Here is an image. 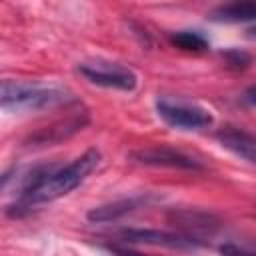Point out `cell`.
<instances>
[{"label":"cell","instance_id":"obj_1","mask_svg":"<svg viewBox=\"0 0 256 256\" xmlns=\"http://www.w3.org/2000/svg\"><path fill=\"white\" fill-rule=\"evenodd\" d=\"M100 160H102L100 152L96 148H90L66 166H44L36 170L24 184L14 204L8 206L6 214L18 218L28 214L32 208L40 204H46L70 194L98 168Z\"/></svg>","mask_w":256,"mask_h":256},{"label":"cell","instance_id":"obj_2","mask_svg":"<svg viewBox=\"0 0 256 256\" xmlns=\"http://www.w3.org/2000/svg\"><path fill=\"white\" fill-rule=\"evenodd\" d=\"M72 100V94L62 86L0 78V108L4 110H44Z\"/></svg>","mask_w":256,"mask_h":256},{"label":"cell","instance_id":"obj_3","mask_svg":"<svg viewBox=\"0 0 256 256\" xmlns=\"http://www.w3.org/2000/svg\"><path fill=\"white\" fill-rule=\"evenodd\" d=\"M154 108L160 120L176 130H202L214 124V116L210 110L186 100L158 98L154 102Z\"/></svg>","mask_w":256,"mask_h":256},{"label":"cell","instance_id":"obj_4","mask_svg":"<svg viewBox=\"0 0 256 256\" xmlns=\"http://www.w3.org/2000/svg\"><path fill=\"white\" fill-rule=\"evenodd\" d=\"M78 72L92 84L102 86V88H114V90H124V92H132L138 84V76L118 64V62H110V60H90V62H82L78 64Z\"/></svg>","mask_w":256,"mask_h":256},{"label":"cell","instance_id":"obj_5","mask_svg":"<svg viewBox=\"0 0 256 256\" xmlns=\"http://www.w3.org/2000/svg\"><path fill=\"white\" fill-rule=\"evenodd\" d=\"M116 240L122 244H150L172 250H196L204 246V240L186 236L182 232H164L152 228H126L116 234Z\"/></svg>","mask_w":256,"mask_h":256},{"label":"cell","instance_id":"obj_6","mask_svg":"<svg viewBox=\"0 0 256 256\" xmlns=\"http://www.w3.org/2000/svg\"><path fill=\"white\" fill-rule=\"evenodd\" d=\"M130 160L146 166H162V168H178V170H200L204 166L194 156L168 146H148V148L132 150Z\"/></svg>","mask_w":256,"mask_h":256},{"label":"cell","instance_id":"obj_7","mask_svg":"<svg viewBox=\"0 0 256 256\" xmlns=\"http://www.w3.org/2000/svg\"><path fill=\"white\" fill-rule=\"evenodd\" d=\"M170 220L174 222V226H178L182 230V234L198 238L196 234H212L220 228V220L210 214V212H202V210H172L170 212ZM200 240V238H198Z\"/></svg>","mask_w":256,"mask_h":256},{"label":"cell","instance_id":"obj_8","mask_svg":"<svg viewBox=\"0 0 256 256\" xmlns=\"http://www.w3.org/2000/svg\"><path fill=\"white\" fill-rule=\"evenodd\" d=\"M150 200V196H130V198H120V200H112L100 206H94L88 210L86 218L94 224H106V222H114L134 210H138L140 206H146V202Z\"/></svg>","mask_w":256,"mask_h":256},{"label":"cell","instance_id":"obj_9","mask_svg":"<svg viewBox=\"0 0 256 256\" xmlns=\"http://www.w3.org/2000/svg\"><path fill=\"white\" fill-rule=\"evenodd\" d=\"M216 140L230 152H234L236 156H240L246 162H254V136L242 128L236 126H224L216 132Z\"/></svg>","mask_w":256,"mask_h":256},{"label":"cell","instance_id":"obj_10","mask_svg":"<svg viewBox=\"0 0 256 256\" xmlns=\"http://www.w3.org/2000/svg\"><path fill=\"white\" fill-rule=\"evenodd\" d=\"M86 122H88V112L82 110L80 114H74V116H70V118L64 120V122H58V124H54V126H46L44 130L36 132V134L32 136V142H34V144L60 142V140L72 136L74 132L82 130V128L86 126Z\"/></svg>","mask_w":256,"mask_h":256},{"label":"cell","instance_id":"obj_11","mask_svg":"<svg viewBox=\"0 0 256 256\" xmlns=\"http://www.w3.org/2000/svg\"><path fill=\"white\" fill-rule=\"evenodd\" d=\"M256 16V4L254 2H232L218 6L210 12V20L216 22H248Z\"/></svg>","mask_w":256,"mask_h":256},{"label":"cell","instance_id":"obj_12","mask_svg":"<svg viewBox=\"0 0 256 256\" xmlns=\"http://www.w3.org/2000/svg\"><path fill=\"white\" fill-rule=\"evenodd\" d=\"M170 42L182 50H190V52H200L208 48V40L204 34H200L198 30H180L176 34L170 36Z\"/></svg>","mask_w":256,"mask_h":256},{"label":"cell","instance_id":"obj_13","mask_svg":"<svg viewBox=\"0 0 256 256\" xmlns=\"http://www.w3.org/2000/svg\"><path fill=\"white\" fill-rule=\"evenodd\" d=\"M222 56H224L226 64H228L230 68H234V70H244V68L250 66V56H248L246 52H242V50L232 48V50L222 52Z\"/></svg>","mask_w":256,"mask_h":256},{"label":"cell","instance_id":"obj_14","mask_svg":"<svg viewBox=\"0 0 256 256\" xmlns=\"http://www.w3.org/2000/svg\"><path fill=\"white\" fill-rule=\"evenodd\" d=\"M220 254L222 256H254L250 250L238 246V244H222L220 246Z\"/></svg>","mask_w":256,"mask_h":256},{"label":"cell","instance_id":"obj_15","mask_svg":"<svg viewBox=\"0 0 256 256\" xmlns=\"http://www.w3.org/2000/svg\"><path fill=\"white\" fill-rule=\"evenodd\" d=\"M14 172H16L14 168H8V170H4V172H0V192H2V190H4L6 186H8V182L12 180V176H14Z\"/></svg>","mask_w":256,"mask_h":256},{"label":"cell","instance_id":"obj_16","mask_svg":"<svg viewBox=\"0 0 256 256\" xmlns=\"http://www.w3.org/2000/svg\"><path fill=\"white\" fill-rule=\"evenodd\" d=\"M244 98H246V102H248V106H252L254 104V88L250 86L248 90H246V94H244Z\"/></svg>","mask_w":256,"mask_h":256}]
</instances>
